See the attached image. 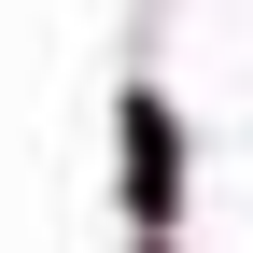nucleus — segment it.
Segmentation results:
<instances>
[{"instance_id":"nucleus-1","label":"nucleus","mask_w":253,"mask_h":253,"mask_svg":"<svg viewBox=\"0 0 253 253\" xmlns=\"http://www.w3.org/2000/svg\"><path fill=\"white\" fill-rule=\"evenodd\" d=\"M169 183H183V126H169V99H126V211L141 225H169Z\"/></svg>"}]
</instances>
